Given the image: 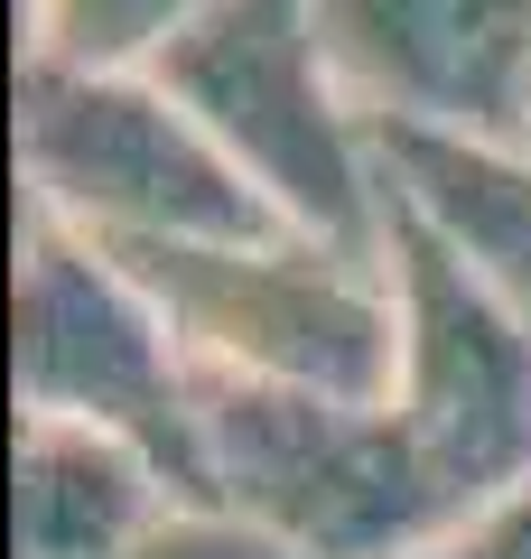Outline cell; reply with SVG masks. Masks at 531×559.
<instances>
[{"instance_id":"cell-1","label":"cell","mask_w":531,"mask_h":559,"mask_svg":"<svg viewBox=\"0 0 531 559\" xmlns=\"http://www.w3.org/2000/svg\"><path fill=\"white\" fill-rule=\"evenodd\" d=\"M20 215H47L103 252L234 242L280 224L168 75H57V66H20Z\"/></svg>"},{"instance_id":"cell-2","label":"cell","mask_w":531,"mask_h":559,"mask_svg":"<svg viewBox=\"0 0 531 559\" xmlns=\"http://www.w3.org/2000/svg\"><path fill=\"white\" fill-rule=\"evenodd\" d=\"M158 289L177 345L215 382H271V392H327V401H382L401 364V299L392 261L317 242L298 224L234 242H158L121 252Z\"/></svg>"},{"instance_id":"cell-3","label":"cell","mask_w":531,"mask_h":559,"mask_svg":"<svg viewBox=\"0 0 531 559\" xmlns=\"http://www.w3.org/2000/svg\"><path fill=\"white\" fill-rule=\"evenodd\" d=\"M197 495L280 532L298 559H420L448 532V495L401 439L392 401H327L205 373Z\"/></svg>"},{"instance_id":"cell-4","label":"cell","mask_w":531,"mask_h":559,"mask_svg":"<svg viewBox=\"0 0 531 559\" xmlns=\"http://www.w3.org/2000/svg\"><path fill=\"white\" fill-rule=\"evenodd\" d=\"M10 392L20 419H75L150 448L197 495V429L205 373L177 345L158 289L121 252L66 234L47 215H20V280H10Z\"/></svg>"},{"instance_id":"cell-5","label":"cell","mask_w":531,"mask_h":559,"mask_svg":"<svg viewBox=\"0 0 531 559\" xmlns=\"http://www.w3.org/2000/svg\"><path fill=\"white\" fill-rule=\"evenodd\" d=\"M158 75L205 112L280 224L354 252L382 242V150L317 47L308 0H215Z\"/></svg>"},{"instance_id":"cell-6","label":"cell","mask_w":531,"mask_h":559,"mask_svg":"<svg viewBox=\"0 0 531 559\" xmlns=\"http://www.w3.org/2000/svg\"><path fill=\"white\" fill-rule=\"evenodd\" d=\"M382 261L401 299V364L392 419L420 448L448 513L531 485V318H512L494 289H475L420 224L382 205Z\"/></svg>"},{"instance_id":"cell-7","label":"cell","mask_w":531,"mask_h":559,"mask_svg":"<svg viewBox=\"0 0 531 559\" xmlns=\"http://www.w3.org/2000/svg\"><path fill=\"white\" fill-rule=\"evenodd\" d=\"M308 20L374 131L531 121V0H308Z\"/></svg>"},{"instance_id":"cell-8","label":"cell","mask_w":531,"mask_h":559,"mask_svg":"<svg viewBox=\"0 0 531 559\" xmlns=\"http://www.w3.org/2000/svg\"><path fill=\"white\" fill-rule=\"evenodd\" d=\"M382 205L531 318V131H374Z\"/></svg>"},{"instance_id":"cell-9","label":"cell","mask_w":531,"mask_h":559,"mask_svg":"<svg viewBox=\"0 0 531 559\" xmlns=\"http://www.w3.org/2000/svg\"><path fill=\"white\" fill-rule=\"evenodd\" d=\"M177 503L150 448L75 419H20L10 439V559H131Z\"/></svg>"},{"instance_id":"cell-10","label":"cell","mask_w":531,"mask_h":559,"mask_svg":"<svg viewBox=\"0 0 531 559\" xmlns=\"http://www.w3.org/2000/svg\"><path fill=\"white\" fill-rule=\"evenodd\" d=\"M215 0H20V66L57 75H158Z\"/></svg>"},{"instance_id":"cell-11","label":"cell","mask_w":531,"mask_h":559,"mask_svg":"<svg viewBox=\"0 0 531 559\" xmlns=\"http://www.w3.org/2000/svg\"><path fill=\"white\" fill-rule=\"evenodd\" d=\"M131 559H298L280 532H261V522H243L234 503H205V495H177L168 513L150 522V540H140Z\"/></svg>"},{"instance_id":"cell-12","label":"cell","mask_w":531,"mask_h":559,"mask_svg":"<svg viewBox=\"0 0 531 559\" xmlns=\"http://www.w3.org/2000/svg\"><path fill=\"white\" fill-rule=\"evenodd\" d=\"M420 559H531V485H512V495L457 513Z\"/></svg>"},{"instance_id":"cell-13","label":"cell","mask_w":531,"mask_h":559,"mask_svg":"<svg viewBox=\"0 0 531 559\" xmlns=\"http://www.w3.org/2000/svg\"><path fill=\"white\" fill-rule=\"evenodd\" d=\"M522 131H531V121H522Z\"/></svg>"}]
</instances>
